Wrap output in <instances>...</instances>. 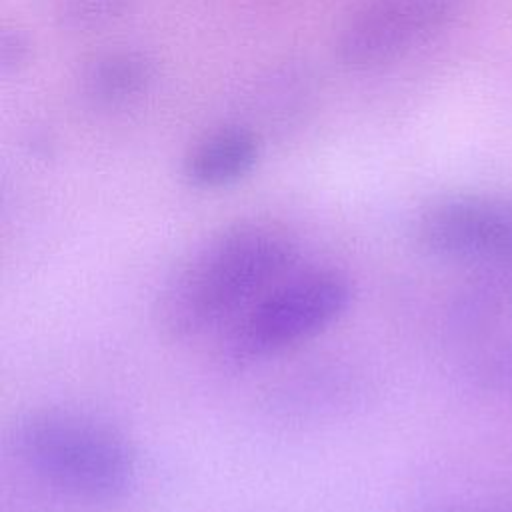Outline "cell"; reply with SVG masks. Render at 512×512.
I'll list each match as a JSON object with an SVG mask.
<instances>
[{
    "label": "cell",
    "mask_w": 512,
    "mask_h": 512,
    "mask_svg": "<svg viewBox=\"0 0 512 512\" xmlns=\"http://www.w3.org/2000/svg\"><path fill=\"white\" fill-rule=\"evenodd\" d=\"M300 264V246L282 224L242 220L206 238L156 296L160 332L188 342L222 334L258 296Z\"/></svg>",
    "instance_id": "1"
},
{
    "label": "cell",
    "mask_w": 512,
    "mask_h": 512,
    "mask_svg": "<svg viewBox=\"0 0 512 512\" xmlns=\"http://www.w3.org/2000/svg\"><path fill=\"white\" fill-rule=\"evenodd\" d=\"M22 464L44 484L84 502H116L138 480V450L114 424L72 408L26 412L14 428Z\"/></svg>",
    "instance_id": "2"
},
{
    "label": "cell",
    "mask_w": 512,
    "mask_h": 512,
    "mask_svg": "<svg viewBox=\"0 0 512 512\" xmlns=\"http://www.w3.org/2000/svg\"><path fill=\"white\" fill-rule=\"evenodd\" d=\"M354 284L334 266L296 268L258 296L222 334V356L238 366L292 350L336 324Z\"/></svg>",
    "instance_id": "3"
},
{
    "label": "cell",
    "mask_w": 512,
    "mask_h": 512,
    "mask_svg": "<svg viewBox=\"0 0 512 512\" xmlns=\"http://www.w3.org/2000/svg\"><path fill=\"white\" fill-rule=\"evenodd\" d=\"M458 0H366L338 28L334 56L354 72L394 62L448 26Z\"/></svg>",
    "instance_id": "4"
},
{
    "label": "cell",
    "mask_w": 512,
    "mask_h": 512,
    "mask_svg": "<svg viewBox=\"0 0 512 512\" xmlns=\"http://www.w3.org/2000/svg\"><path fill=\"white\" fill-rule=\"evenodd\" d=\"M414 238L434 256L512 264V200L484 194L442 196L420 210Z\"/></svg>",
    "instance_id": "5"
},
{
    "label": "cell",
    "mask_w": 512,
    "mask_h": 512,
    "mask_svg": "<svg viewBox=\"0 0 512 512\" xmlns=\"http://www.w3.org/2000/svg\"><path fill=\"white\" fill-rule=\"evenodd\" d=\"M262 138L248 126H224L202 136L186 154L182 172L188 184L204 190L224 188L258 164Z\"/></svg>",
    "instance_id": "6"
},
{
    "label": "cell",
    "mask_w": 512,
    "mask_h": 512,
    "mask_svg": "<svg viewBox=\"0 0 512 512\" xmlns=\"http://www.w3.org/2000/svg\"><path fill=\"white\" fill-rule=\"evenodd\" d=\"M156 76V62L142 50L96 54L82 68V90L96 102H124L142 94Z\"/></svg>",
    "instance_id": "7"
},
{
    "label": "cell",
    "mask_w": 512,
    "mask_h": 512,
    "mask_svg": "<svg viewBox=\"0 0 512 512\" xmlns=\"http://www.w3.org/2000/svg\"><path fill=\"white\" fill-rule=\"evenodd\" d=\"M134 0H56V20L70 30H94L120 20Z\"/></svg>",
    "instance_id": "8"
},
{
    "label": "cell",
    "mask_w": 512,
    "mask_h": 512,
    "mask_svg": "<svg viewBox=\"0 0 512 512\" xmlns=\"http://www.w3.org/2000/svg\"><path fill=\"white\" fill-rule=\"evenodd\" d=\"M30 56V42L20 32H6L2 36V62L4 66L24 64Z\"/></svg>",
    "instance_id": "9"
},
{
    "label": "cell",
    "mask_w": 512,
    "mask_h": 512,
    "mask_svg": "<svg viewBox=\"0 0 512 512\" xmlns=\"http://www.w3.org/2000/svg\"><path fill=\"white\" fill-rule=\"evenodd\" d=\"M446 512H500L494 508H458V510H446Z\"/></svg>",
    "instance_id": "10"
}]
</instances>
